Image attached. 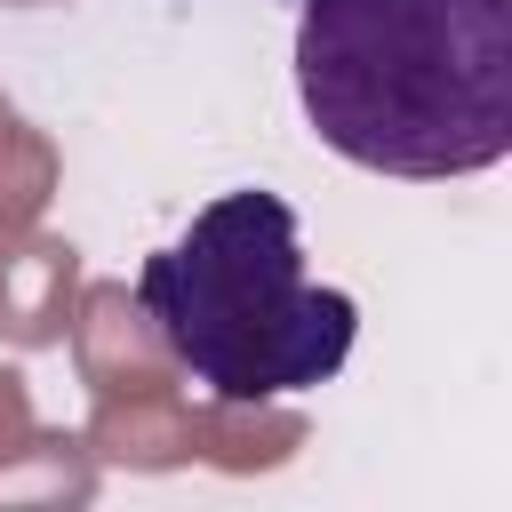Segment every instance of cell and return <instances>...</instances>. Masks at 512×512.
I'll return each instance as SVG.
<instances>
[{
	"label": "cell",
	"instance_id": "obj_1",
	"mask_svg": "<svg viewBox=\"0 0 512 512\" xmlns=\"http://www.w3.org/2000/svg\"><path fill=\"white\" fill-rule=\"evenodd\" d=\"M296 96L352 168L480 176L512 152V0H304Z\"/></svg>",
	"mask_w": 512,
	"mask_h": 512
},
{
	"label": "cell",
	"instance_id": "obj_2",
	"mask_svg": "<svg viewBox=\"0 0 512 512\" xmlns=\"http://www.w3.org/2000/svg\"><path fill=\"white\" fill-rule=\"evenodd\" d=\"M136 304L168 360L224 408L328 384L360 336V304L304 272L296 208L264 184L208 200L160 256H144Z\"/></svg>",
	"mask_w": 512,
	"mask_h": 512
}]
</instances>
